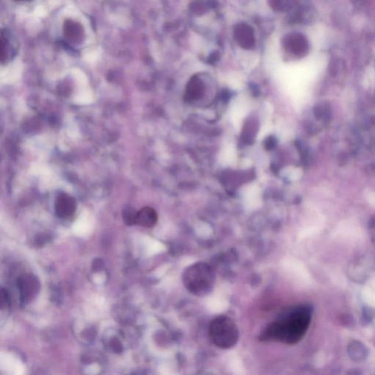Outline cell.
I'll list each match as a JSON object with an SVG mask.
<instances>
[{
	"instance_id": "obj_1",
	"label": "cell",
	"mask_w": 375,
	"mask_h": 375,
	"mask_svg": "<svg viewBox=\"0 0 375 375\" xmlns=\"http://www.w3.org/2000/svg\"><path fill=\"white\" fill-rule=\"evenodd\" d=\"M311 319L308 306H301L289 310L269 323L259 337L262 342H277L294 345L306 334Z\"/></svg>"
},
{
	"instance_id": "obj_2",
	"label": "cell",
	"mask_w": 375,
	"mask_h": 375,
	"mask_svg": "<svg viewBox=\"0 0 375 375\" xmlns=\"http://www.w3.org/2000/svg\"><path fill=\"white\" fill-rule=\"evenodd\" d=\"M182 279L184 287L190 293L204 297L213 291L215 273L208 263L199 262L185 269Z\"/></svg>"
},
{
	"instance_id": "obj_3",
	"label": "cell",
	"mask_w": 375,
	"mask_h": 375,
	"mask_svg": "<svg viewBox=\"0 0 375 375\" xmlns=\"http://www.w3.org/2000/svg\"><path fill=\"white\" fill-rule=\"evenodd\" d=\"M209 335L217 347L224 350L232 348L239 340L237 325L233 320L226 316L217 317L210 322Z\"/></svg>"
},
{
	"instance_id": "obj_4",
	"label": "cell",
	"mask_w": 375,
	"mask_h": 375,
	"mask_svg": "<svg viewBox=\"0 0 375 375\" xmlns=\"http://www.w3.org/2000/svg\"><path fill=\"white\" fill-rule=\"evenodd\" d=\"M54 208L56 214L60 218H69L76 211V200L67 193H61L56 199Z\"/></svg>"
},
{
	"instance_id": "obj_5",
	"label": "cell",
	"mask_w": 375,
	"mask_h": 375,
	"mask_svg": "<svg viewBox=\"0 0 375 375\" xmlns=\"http://www.w3.org/2000/svg\"><path fill=\"white\" fill-rule=\"evenodd\" d=\"M18 287L23 301L32 299L39 289V282L33 275L26 274L22 275L18 282Z\"/></svg>"
},
{
	"instance_id": "obj_6",
	"label": "cell",
	"mask_w": 375,
	"mask_h": 375,
	"mask_svg": "<svg viewBox=\"0 0 375 375\" xmlns=\"http://www.w3.org/2000/svg\"><path fill=\"white\" fill-rule=\"evenodd\" d=\"M287 47L289 51L297 56H304L309 51V44L304 36L292 35L287 41Z\"/></svg>"
},
{
	"instance_id": "obj_7",
	"label": "cell",
	"mask_w": 375,
	"mask_h": 375,
	"mask_svg": "<svg viewBox=\"0 0 375 375\" xmlns=\"http://www.w3.org/2000/svg\"><path fill=\"white\" fill-rule=\"evenodd\" d=\"M157 214L153 208L145 207L137 212L136 224L147 228H151L156 224Z\"/></svg>"
},
{
	"instance_id": "obj_8",
	"label": "cell",
	"mask_w": 375,
	"mask_h": 375,
	"mask_svg": "<svg viewBox=\"0 0 375 375\" xmlns=\"http://www.w3.org/2000/svg\"><path fill=\"white\" fill-rule=\"evenodd\" d=\"M238 42L243 47L249 49L254 45V37L252 30L246 25L240 26L236 30Z\"/></svg>"
},
{
	"instance_id": "obj_9",
	"label": "cell",
	"mask_w": 375,
	"mask_h": 375,
	"mask_svg": "<svg viewBox=\"0 0 375 375\" xmlns=\"http://www.w3.org/2000/svg\"><path fill=\"white\" fill-rule=\"evenodd\" d=\"M203 82L198 78H193L188 84L186 97L188 101L198 100L203 96Z\"/></svg>"
},
{
	"instance_id": "obj_10",
	"label": "cell",
	"mask_w": 375,
	"mask_h": 375,
	"mask_svg": "<svg viewBox=\"0 0 375 375\" xmlns=\"http://www.w3.org/2000/svg\"><path fill=\"white\" fill-rule=\"evenodd\" d=\"M136 213L137 212L131 208L125 209L123 213L125 223L129 226L136 224Z\"/></svg>"
},
{
	"instance_id": "obj_11",
	"label": "cell",
	"mask_w": 375,
	"mask_h": 375,
	"mask_svg": "<svg viewBox=\"0 0 375 375\" xmlns=\"http://www.w3.org/2000/svg\"><path fill=\"white\" fill-rule=\"evenodd\" d=\"M316 115L320 118H328L330 115L329 109L328 105H322L316 109Z\"/></svg>"
},
{
	"instance_id": "obj_12",
	"label": "cell",
	"mask_w": 375,
	"mask_h": 375,
	"mask_svg": "<svg viewBox=\"0 0 375 375\" xmlns=\"http://www.w3.org/2000/svg\"><path fill=\"white\" fill-rule=\"evenodd\" d=\"M8 296L7 293V291L5 290L4 289H2L1 293V304L2 306H4V304L6 305L8 304Z\"/></svg>"
},
{
	"instance_id": "obj_13",
	"label": "cell",
	"mask_w": 375,
	"mask_h": 375,
	"mask_svg": "<svg viewBox=\"0 0 375 375\" xmlns=\"http://www.w3.org/2000/svg\"><path fill=\"white\" fill-rule=\"evenodd\" d=\"M112 348L114 349V351H116V352H119V351L121 350V343H120L118 341H114V342H112Z\"/></svg>"
}]
</instances>
